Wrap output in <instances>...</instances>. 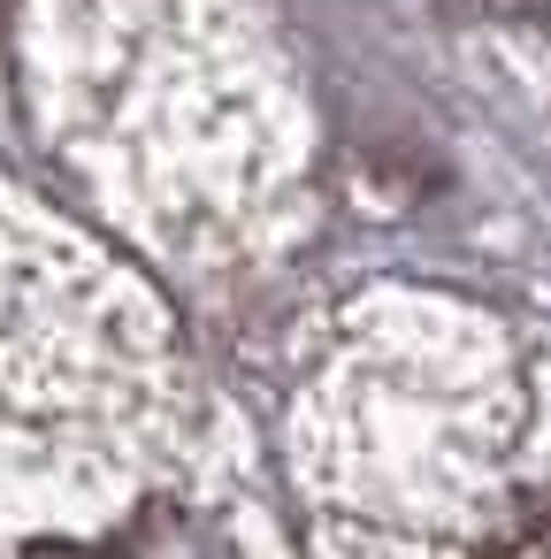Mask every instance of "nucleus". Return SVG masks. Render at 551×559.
Returning a JSON list of instances; mask_svg holds the SVG:
<instances>
[{"label": "nucleus", "instance_id": "obj_1", "mask_svg": "<svg viewBox=\"0 0 551 559\" xmlns=\"http://www.w3.org/2000/svg\"><path fill=\"white\" fill-rule=\"evenodd\" d=\"M475 559H551V483L498 498L482 536H475Z\"/></svg>", "mask_w": 551, "mask_h": 559}, {"label": "nucleus", "instance_id": "obj_2", "mask_svg": "<svg viewBox=\"0 0 551 559\" xmlns=\"http://www.w3.org/2000/svg\"><path fill=\"white\" fill-rule=\"evenodd\" d=\"M24 559H131V551H116V544H77V536H47V544H32Z\"/></svg>", "mask_w": 551, "mask_h": 559}]
</instances>
